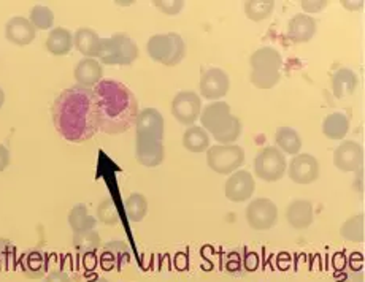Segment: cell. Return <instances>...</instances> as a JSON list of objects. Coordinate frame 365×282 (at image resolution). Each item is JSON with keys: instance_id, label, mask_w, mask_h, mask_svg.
<instances>
[{"instance_id": "ba28073f", "label": "cell", "mask_w": 365, "mask_h": 282, "mask_svg": "<svg viewBox=\"0 0 365 282\" xmlns=\"http://www.w3.org/2000/svg\"><path fill=\"white\" fill-rule=\"evenodd\" d=\"M286 157L277 146H267L255 159V173L265 182H277L286 173Z\"/></svg>"}, {"instance_id": "ffe728a7", "label": "cell", "mask_w": 365, "mask_h": 282, "mask_svg": "<svg viewBox=\"0 0 365 282\" xmlns=\"http://www.w3.org/2000/svg\"><path fill=\"white\" fill-rule=\"evenodd\" d=\"M286 221L296 230H305L313 224V204L308 200H294L286 208Z\"/></svg>"}, {"instance_id": "4316f807", "label": "cell", "mask_w": 365, "mask_h": 282, "mask_svg": "<svg viewBox=\"0 0 365 282\" xmlns=\"http://www.w3.org/2000/svg\"><path fill=\"white\" fill-rule=\"evenodd\" d=\"M182 146H185L189 152L199 154L203 151H208V147L212 145H210V135L200 125H191L187 127L185 133H182Z\"/></svg>"}, {"instance_id": "cb8c5ba5", "label": "cell", "mask_w": 365, "mask_h": 282, "mask_svg": "<svg viewBox=\"0 0 365 282\" xmlns=\"http://www.w3.org/2000/svg\"><path fill=\"white\" fill-rule=\"evenodd\" d=\"M125 262H129L128 244L123 241H111L105 244L101 256V263L107 270L111 268H121Z\"/></svg>"}, {"instance_id": "ab89813d", "label": "cell", "mask_w": 365, "mask_h": 282, "mask_svg": "<svg viewBox=\"0 0 365 282\" xmlns=\"http://www.w3.org/2000/svg\"><path fill=\"white\" fill-rule=\"evenodd\" d=\"M45 282H72V281H70V278L67 276L66 273L54 271L51 274H48V278H46Z\"/></svg>"}, {"instance_id": "52a82bcc", "label": "cell", "mask_w": 365, "mask_h": 282, "mask_svg": "<svg viewBox=\"0 0 365 282\" xmlns=\"http://www.w3.org/2000/svg\"><path fill=\"white\" fill-rule=\"evenodd\" d=\"M247 154L238 145H215L207 151V164L210 170L217 174H232L245 164Z\"/></svg>"}, {"instance_id": "7a4b0ae2", "label": "cell", "mask_w": 365, "mask_h": 282, "mask_svg": "<svg viewBox=\"0 0 365 282\" xmlns=\"http://www.w3.org/2000/svg\"><path fill=\"white\" fill-rule=\"evenodd\" d=\"M99 110V130L107 135H121L135 125L140 107L135 94L116 80H102L94 88Z\"/></svg>"}, {"instance_id": "9a60e30c", "label": "cell", "mask_w": 365, "mask_h": 282, "mask_svg": "<svg viewBox=\"0 0 365 282\" xmlns=\"http://www.w3.org/2000/svg\"><path fill=\"white\" fill-rule=\"evenodd\" d=\"M135 157L140 165L154 168L164 162V143L159 140L135 135Z\"/></svg>"}, {"instance_id": "ac0fdd59", "label": "cell", "mask_w": 365, "mask_h": 282, "mask_svg": "<svg viewBox=\"0 0 365 282\" xmlns=\"http://www.w3.org/2000/svg\"><path fill=\"white\" fill-rule=\"evenodd\" d=\"M73 76L76 83H78V86L94 89L103 80L102 63L97 59L84 58L76 63Z\"/></svg>"}, {"instance_id": "f1b7e54d", "label": "cell", "mask_w": 365, "mask_h": 282, "mask_svg": "<svg viewBox=\"0 0 365 282\" xmlns=\"http://www.w3.org/2000/svg\"><path fill=\"white\" fill-rule=\"evenodd\" d=\"M273 9H275V2L273 0H248L245 4V15H247L250 21L261 23V21L272 15Z\"/></svg>"}, {"instance_id": "e0dca14e", "label": "cell", "mask_w": 365, "mask_h": 282, "mask_svg": "<svg viewBox=\"0 0 365 282\" xmlns=\"http://www.w3.org/2000/svg\"><path fill=\"white\" fill-rule=\"evenodd\" d=\"M37 31L34 29L31 21L24 16L11 18L5 26V37L11 45L27 46L35 40Z\"/></svg>"}, {"instance_id": "83f0119b", "label": "cell", "mask_w": 365, "mask_h": 282, "mask_svg": "<svg viewBox=\"0 0 365 282\" xmlns=\"http://www.w3.org/2000/svg\"><path fill=\"white\" fill-rule=\"evenodd\" d=\"M97 221L89 214L86 204H75L68 213V225L73 230V234H83V231L94 230Z\"/></svg>"}, {"instance_id": "60d3db41", "label": "cell", "mask_w": 365, "mask_h": 282, "mask_svg": "<svg viewBox=\"0 0 365 282\" xmlns=\"http://www.w3.org/2000/svg\"><path fill=\"white\" fill-rule=\"evenodd\" d=\"M340 4L348 10H359L364 6V0H359V2H348V0H341Z\"/></svg>"}, {"instance_id": "44dd1931", "label": "cell", "mask_w": 365, "mask_h": 282, "mask_svg": "<svg viewBox=\"0 0 365 282\" xmlns=\"http://www.w3.org/2000/svg\"><path fill=\"white\" fill-rule=\"evenodd\" d=\"M101 41L102 38L99 37V33L93 29H88V27L78 29L73 35V46L88 59L99 58Z\"/></svg>"}, {"instance_id": "5b68a950", "label": "cell", "mask_w": 365, "mask_h": 282, "mask_svg": "<svg viewBox=\"0 0 365 282\" xmlns=\"http://www.w3.org/2000/svg\"><path fill=\"white\" fill-rule=\"evenodd\" d=\"M148 56L165 67H177L186 56V43L177 32L153 35L146 43Z\"/></svg>"}, {"instance_id": "6da1fadb", "label": "cell", "mask_w": 365, "mask_h": 282, "mask_svg": "<svg viewBox=\"0 0 365 282\" xmlns=\"http://www.w3.org/2000/svg\"><path fill=\"white\" fill-rule=\"evenodd\" d=\"M56 130L70 143H84L99 132V110L94 89L72 86L56 98L51 108Z\"/></svg>"}, {"instance_id": "4fadbf2b", "label": "cell", "mask_w": 365, "mask_h": 282, "mask_svg": "<svg viewBox=\"0 0 365 282\" xmlns=\"http://www.w3.org/2000/svg\"><path fill=\"white\" fill-rule=\"evenodd\" d=\"M364 162V147L351 140H343L334 151V165L340 172H357Z\"/></svg>"}, {"instance_id": "8d00e7d4", "label": "cell", "mask_w": 365, "mask_h": 282, "mask_svg": "<svg viewBox=\"0 0 365 282\" xmlns=\"http://www.w3.org/2000/svg\"><path fill=\"white\" fill-rule=\"evenodd\" d=\"M300 5H302V9H304L305 15H307V13L322 11L329 5V2H327V0H302Z\"/></svg>"}, {"instance_id": "2e32d148", "label": "cell", "mask_w": 365, "mask_h": 282, "mask_svg": "<svg viewBox=\"0 0 365 282\" xmlns=\"http://www.w3.org/2000/svg\"><path fill=\"white\" fill-rule=\"evenodd\" d=\"M135 130L138 137H148L163 141L165 135V122L163 115L156 108H143L138 113Z\"/></svg>"}, {"instance_id": "8fae6325", "label": "cell", "mask_w": 365, "mask_h": 282, "mask_svg": "<svg viewBox=\"0 0 365 282\" xmlns=\"http://www.w3.org/2000/svg\"><path fill=\"white\" fill-rule=\"evenodd\" d=\"M200 94L203 98L212 102H217L220 98L226 97L230 89L229 75L222 68L212 67L205 70L200 76Z\"/></svg>"}, {"instance_id": "b9f144b4", "label": "cell", "mask_w": 365, "mask_h": 282, "mask_svg": "<svg viewBox=\"0 0 365 282\" xmlns=\"http://www.w3.org/2000/svg\"><path fill=\"white\" fill-rule=\"evenodd\" d=\"M343 282H364V276L362 273H357V274H349V276L343 281Z\"/></svg>"}, {"instance_id": "7bdbcfd3", "label": "cell", "mask_w": 365, "mask_h": 282, "mask_svg": "<svg viewBox=\"0 0 365 282\" xmlns=\"http://www.w3.org/2000/svg\"><path fill=\"white\" fill-rule=\"evenodd\" d=\"M4 103H5V93H4V89L0 88V108L4 107Z\"/></svg>"}, {"instance_id": "d6986e66", "label": "cell", "mask_w": 365, "mask_h": 282, "mask_svg": "<svg viewBox=\"0 0 365 282\" xmlns=\"http://www.w3.org/2000/svg\"><path fill=\"white\" fill-rule=\"evenodd\" d=\"M316 33V21L310 15L299 13L287 23V38L294 43H308Z\"/></svg>"}, {"instance_id": "5bb4252c", "label": "cell", "mask_w": 365, "mask_h": 282, "mask_svg": "<svg viewBox=\"0 0 365 282\" xmlns=\"http://www.w3.org/2000/svg\"><path fill=\"white\" fill-rule=\"evenodd\" d=\"M256 182L252 174L247 170H237L229 176V179L224 186V192L230 202L242 203L250 200L255 195Z\"/></svg>"}, {"instance_id": "7c38bea8", "label": "cell", "mask_w": 365, "mask_h": 282, "mask_svg": "<svg viewBox=\"0 0 365 282\" xmlns=\"http://www.w3.org/2000/svg\"><path fill=\"white\" fill-rule=\"evenodd\" d=\"M286 172L296 184H312L319 178V162L312 154H297L292 157Z\"/></svg>"}, {"instance_id": "30bf717a", "label": "cell", "mask_w": 365, "mask_h": 282, "mask_svg": "<svg viewBox=\"0 0 365 282\" xmlns=\"http://www.w3.org/2000/svg\"><path fill=\"white\" fill-rule=\"evenodd\" d=\"M278 221V208L270 199H255L247 208V222L252 230H270Z\"/></svg>"}, {"instance_id": "277c9868", "label": "cell", "mask_w": 365, "mask_h": 282, "mask_svg": "<svg viewBox=\"0 0 365 282\" xmlns=\"http://www.w3.org/2000/svg\"><path fill=\"white\" fill-rule=\"evenodd\" d=\"M250 67L251 83L259 89H272L282 80L283 58L278 49L264 46L251 54Z\"/></svg>"}, {"instance_id": "e575fe53", "label": "cell", "mask_w": 365, "mask_h": 282, "mask_svg": "<svg viewBox=\"0 0 365 282\" xmlns=\"http://www.w3.org/2000/svg\"><path fill=\"white\" fill-rule=\"evenodd\" d=\"M154 5H156V9H159L163 13H165V15L175 16L182 10L185 2H182V0H156Z\"/></svg>"}, {"instance_id": "9c48e42d", "label": "cell", "mask_w": 365, "mask_h": 282, "mask_svg": "<svg viewBox=\"0 0 365 282\" xmlns=\"http://www.w3.org/2000/svg\"><path fill=\"white\" fill-rule=\"evenodd\" d=\"M202 98L192 90H181L172 100V115L182 125H194L200 118Z\"/></svg>"}, {"instance_id": "603a6c76", "label": "cell", "mask_w": 365, "mask_h": 282, "mask_svg": "<svg viewBox=\"0 0 365 282\" xmlns=\"http://www.w3.org/2000/svg\"><path fill=\"white\" fill-rule=\"evenodd\" d=\"M357 84H359V78L351 68H339L332 75V93L340 100L354 94Z\"/></svg>"}, {"instance_id": "4dcf8cb0", "label": "cell", "mask_w": 365, "mask_h": 282, "mask_svg": "<svg viewBox=\"0 0 365 282\" xmlns=\"http://www.w3.org/2000/svg\"><path fill=\"white\" fill-rule=\"evenodd\" d=\"M29 21L35 31H50L54 24V13L50 6L35 5L31 9Z\"/></svg>"}, {"instance_id": "484cf974", "label": "cell", "mask_w": 365, "mask_h": 282, "mask_svg": "<svg viewBox=\"0 0 365 282\" xmlns=\"http://www.w3.org/2000/svg\"><path fill=\"white\" fill-rule=\"evenodd\" d=\"M275 145L283 154L297 156L302 150V140L299 133L291 127H279L275 132Z\"/></svg>"}, {"instance_id": "f546056e", "label": "cell", "mask_w": 365, "mask_h": 282, "mask_svg": "<svg viewBox=\"0 0 365 282\" xmlns=\"http://www.w3.org/2000/svg\"><path fill=\"white\" fill-rule=\"evenodd\" d=\"M125 213L132 222H142L148 213V202L143 194L133 192L125 200Z\"/></svg>"}, {"instance_id": "3957f363", "label": "cell", "mask_w": 365, "mask_h": 282, "mask_svg": "<svg viewBox=\"0 0 365 282\" xmlns=\"http://www.w3.org/2000/svg\"><path fill=\"white\" fill-rule=\"evenodd\" d=\"M199 119L202 129L212 133L220 145H234L242 135L240 119L232 115L229 103L222 100L208 103Z\"/></svg>"}, {"instance_id": "d590c367", "label": "cell", "mask_w": 365, "mask_h": 282, "mask_svg": "<svg viewBox=\"0 0 365 282\" xmlns=\"http://www.w3.org/2000/svg\"><path fill=\"white\" fill-rule=\"evenodd\" d=\"M13 257H15V248L5 239H0V266L4 270H9Z\"/></svg>"}, {"instance_id": "d6a6232c", "label": "cell", "mask_w": 365, "mask_h": 282, "mask_svg": "<svg viewBox=\"0 0 365 282\" xmlns=\"http://www.w3.org/2000/svg\"><path fill=\"white\" fill-rule=\"evenodd\" d=\"M340 235L345 239H348V241L362 243L365 238L364 214H357L354 217H351V219H348L345 224H343L340 229Z\"/></svg>"}, {"instance_id": "1f68e13d", "label": "cell", "mask_w": 365, "mask_h": 282, "mask_svg": "<svg viewBox=\"0 0 365 282\" xmlns=\"http://www.w3.org/2000/svg\"><path fill=\"white\" fill-rule=\"evenodd\" d=\"M101 236L96 230L83 231L73 235V248L81 254H93L101 248Z\"/></svg>"}, {"instance_id": "74e56055", "label": "cell", "mask_w": 365, "mask_h": 282, "mask_svg": "<svg viewBox=\"0 0 365 282\" xmlns=\"http://www.w3.org/2000/svg\"><path fill=\"white\" fill-rule=\"evenodd\" d=\"M41 263H43V258H41L40 254L34 252L29 256V258H27V266H29L31 271H37L41 268Z\"/></svg>"}, {"instance_id": "7402d4cb", "label": "cell", "mask_w": 365, "mask_h": 282, "mask_svg": "<svg viewBox=\"0 0 365 282\" xmlns=\"http://www.w3.org/2000/svg\"><path fill=\"white\" fill-rule=\"evenodd\" d=\"M45 46L53 56H67L73 48V35L66 27H56L48 33Z\"/></svg>"}, {"instance_id": "836d02e7", "label": "cell", "mask_w": 365, "mask_h": 282, "mask_svg": "<svg viewBox=\"0 0 365 282\" xmlns=\"http://www.w3.org/2000/svg\"><path fill=\"white\" fill-rule=\"evenodd\" d=\"M97 217H99L101 222L107 224V225H116L121 222V217H119L116 203L111 199L103 200L99 204V208H97Z\"/></svg>"}, {"instance_id": "8992f818", "label": "cell", "mask_w": 365, "mask_h": 282, "mask_svg": "<svg viewBox=\"0 0 365 282\" xmlns=\"http://www.w3.org/2000/svg\"><path fill=\"white\" fill-rule=\"evenodd\" d=\"M138 58V46L129 35L115 33L102 38L99 61L105 66H130Z\"/></svg>"}, {"instance_id": "f35d334b", "label": "cell", "mask_w": 365, "mask_h": 282, "mask_svg": "<svg viewBox=\"0 0 365 282\" xmlns=\"http://www.w3.org/2000/svg\"><path fill=\"white\" fill-rule=\"evenodd\" d=\"M10 151L6 150V146L0 145V173H2L4 170H6V167L10 165Z\"/></svg>"}, {"instance_id": "d4e9b609", "label": "cell", "mask_w": 365, "mask_h": 282, "mask_svg": "<svg viewBox=\"0 0 365 282\" xmlns=\"http://www.w3.org/2000/svg\"><path fill=\"white\" fill-rule=\"evenodd\" d=\"M349 132V119L343 113H331L322 121V133L329 140H343Z\"/></svg>"}]
</instances>
